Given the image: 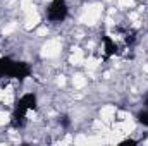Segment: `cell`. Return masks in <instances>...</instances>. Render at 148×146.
Here are the masks:
<instances>
[{
    "label": "cell",
    "mask_w": 148,
    "mask_h": 146,
    "mask_svg": "<svg viewBox=\"0 0 148 146\" xmlns=\"http://www.w3.org/2000/svg\"><path fill=\"white\" fill-rule=\"evenodd\" d=\"M102 41H103V50H105V59H110L112 55L119 53V46L115 45V41L107 35H102Z\"/></svg>",
    "instance_id": "obj_4"
},
{
    "label": "cell",
    "mask_w": 148,
    "mask_h": 146,
    "mask_svg": "<svg viewBox=\"0 0 148 146\" xmlns=\"http://www.w3.org/2000/svg\"><path fill=\"white\" fill-rule=\"evenodd\" d=\"M69 16V7L66 0H52L47 7V17L50 23H64Z\"/></svg>",
    "instance_id": "obj_3"
},
{
    "label": "cell",
    "mask_w": 148,
    "mask_h": 146,
    "mask_svg": "<svg viewBox=\"0 0 148 146\" xmlns=\"http://www.w3.org/2000/svg\"><path fill=\"white\" fill-rule=\"evenodd\" d=\"M136 120H138V124H141V126L148 127V108L147 107L136 113Z\"/></svg>",
    "instance_id": "obj_5"
},
{
    "label": "cell",
    "mask_w": 148,
    "mask_h": 146,
    "mask_svg": "<svg viewBox=\"0 0 148 146\" xmlns=\"http://www.w3.org/2000/svg\"><path fill=\"white\" fill-rule=\"evenodd\" d=\"M59 124H60L62 127H69V124H71V122H69V117H67V115L59 117Z\"/></svg>",
    "instance_id": "obj_6"
},
{
    "label": "cell",
    "mask_w": 148,
    "mask_h": 146,
    "mask_svg": "<svg viewBox=\"0 0 148 146\" xmlns=\"http://www.w3.org/2000/svg\"><path fill=\"white\" fill-rule=\"evenodd\" d=\"M36 107H38V98L35 93L23 95L16 102V105H14V112H12V117H10V126L14 129H23L26 126V115H28V112L36 110Z\"/></svg>",
    "instance_id": "obj_1"
},
{
    "label": "cell",
    "mask_w": 148,
    "mask_h": 146,
    "mask_svg": "<svg viewBox=\"0 0 148 146\" xmlns=\"http://www.w3.org/2000/svg\"><path fill=\"white\" fill-rule=\"evenodd\" d=\"M145 107L148 108V96H147V102H145Z\"/></svg>",
    "instance_id": "obj_8"
},
{
    "label": "cell",
    "mask_w": 148,
    "mask_h": 146,
    "mask_svg": "<svg viewBox=\"0 0 148 146\" xmlns=\"http://www.w3.org/2000/svg\"><path fill=\"white\" fill-rule=\"evenodd\" d=\"M31 76V65L23 60H14L10 57L0 59V79L2 77H12V79H26Z\"/></svg>",
    "instance_id": "obj_2"
},
{
    "label": "cell",
    "mask_w": 148,
    "mask_h": 146,
    "mask_svg": "<svg viewBox=\"0 0 148 146\" xmlns=\"http://www.w3.org/2000/svg\"><path fill=\"white\" fill-rule=\"evenodd\" d=\"M119 145H121V146H126V145H138V141H134V139H124V141H121Z\"/></svg>",
    "instance_id": "obj_7"
}]
</instances>
